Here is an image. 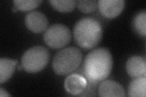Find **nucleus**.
I'll return each mask as SVG.
<instances>
[{"instance_id":"a211bd4d","label":"nucleus","mask_w":146,"mask_h":97,"mask_svg":"<svg viewBox=\"0 0 146 97\" xmlns=\"http://www.w3.org/2000/svg\"><path fill=\"white\" fill-rule=\"evenodd\" d=\"M12 11H13V12H17V11L18 10V9H17V7L16 6H13V7H12Z\"/></svg>"},{"instance_id":"7ed1b4c3","label":"nucleus","mask_w":146,"mask_h":97,"mask_svg":"<svg viewBox=\"0 0 146 97\" xmlns=\"http://www.w3.org/2000/svg\"><path fill=\"white\" fill-rule=\"evenodd\" d=\"M83 55L81 50L76 47L66 48L58 52L52 60V68L57 75L68 74L79 67Z\"/></svg>"},{"instance_id":"2eb2a0df","label":"nucleus","mask_w":146,"mask_h":97,"mask_svg":"<svg viewBox=\"0 0 146 97\" xmlns=\"http://www.w3.org/2000/svg\"><path fill=\"white\" fill-rule=\"evenodd\" d=\"M42 0H14V6L21 11H29L38 7Z\"/></svg>"},{"instance_id":"4468645a","label":"nucleus","mask_w":146,"mask_h":97,"mask_svg":"<svg viewBox=\"0 0 146 97\" xmlns=\"http://www.w3.org/2000/svg\"><path fill=\"white\" fill-rule=\"evenodd\" d=\"M49 3L55 10L62 12H69L74 10L77 1L75 0H51Z\"/></svg>"},{"instance_id":"9b49d317","label":"nucleus","mask_w":146,"mask_h":97,"mask_svg":"<svg viewBox=\"0 0 146 97\" xmlns=\"http://www.w3.org/2000/svg\"><path fill=\"white\" fill-rule=\"evenodd\" d=\"M18 63L17 59H11L6 58L0 59V82L1 84L5 82L11 78L15 71Z\"/></svg>"},{"instance_id":"dca6fc26","label":"nucleus","mask_w":146,"mask_h":97,"mask_svg":"<svg viewBox=\"0 0 146 97\" xmlns=\"http://www.w3.org/2000/svg\"><path fill=\"white\" fill-rule=\"evenodd\" d=\"M76 5L78 9L83 13H88L94 12L98 6V2L96 0H79Z\"/></svg>"},{"instance_id":"423d86ee","label":"nucleus","mask_w":146,"mask_h":97,"mask_svg":"<svg viewBox=\"0 0 146 97\" xmlns=\"http://www.w3.org/2000/svg\"><path fill=\"white\" fill-rule=\"evenodd\" d=\"M25 24L31 31L34 33H40L46 29L48 21L43 13L34 11L29 12L26 15Z\"/></svg>"},{"instance_id":"f03ea898","label":"nucleus","mask_w":146,"mask_h":97,"mask_svg":"<svg viewBox=\"0 0 146 97\" xmlns=\"http://www.w3.org/2000/svg\"><path fill=\"white\" fill-rule=\"evenodd\" d=\"M102 34L101 24L92 17L81 18L76 23L74 27L75 42L85 50L96 47L102 40Z\"/></svg>"},{"instance_id":"f3484780","label":"nucleus","mask_w":146,"mask_h":97,"mask_svg":"<svg viewBox=\"0 0 146 97\" xmlns=\"http://www.w3.org/2000/svg\"><path fill=\"white\" fill-rule=\"evenodd\" d=\"M11 96V95L9 94L5 89H4L3 87H1V88H0V96L6 97V96Z\"/></svg>"},{"instance_id":"9d476101","label":"nucleus","mask_w":146,"mask_h":97,"mask_svg":"<svg viewBox=\"0 0 146 97\" xmlns=\"http://www.w3.org/2000/svg\"><path fill=\"white\" fill-rule=\"evenodd\" d=\"M87 85L85 78L79 74H71L68 76L65 81L64 86L68 93L77 95L82 94Z\"/></svg>"},{"instance_id":"6e6552de","label":"nucleus","mask_w":146,"mask_h":97,"mask_svg":"<svg viewBox=\"0 0 146 97\" xmlns=\"http://www.w3.org/2000/svg\"><path fill=\"white\" fill-rule=\"evenodd\" d=\"M98 92L99 96L103 97H122L126 95L125 89L121 84L110 80L100 83Z\"/></svg>"},{"instance_id":"20e7f679","label":"nucleus","mask_w":146,"mask_h":97,"mask_svg":"<svg viewBox=\"0 0 146 97\" xmlns=\"http://www.w3.org/2000/svg\"><path fill=\"white\" fill-rule=\"evenodd\" d=\"M50 58L49 50L43 46H36L27 49L21 58V66L29 73L40 72L46 66Z\"/></svg>"},{"instance_id":"39448f33","label":"nucleus","mask_w":146,"mask_h":97,"mask_svg":"<svg viewBox=\"0 0 146 97\" xmlns=\"http://www.w3.org/2000/svg\"><path fill=\"white\" fill-rule=\"evenodd\" d=\"M44 42L52 49L65 47L70 42L71 34L70 29L62 24H54L46 30L43 35Z\"/></svg>"},{"instance_id":"ddd939ff","label":"nucleus","mask_w":146,"mask_h":97,"mask_svg":"<svg viewBox=\"0 0 146 97\" xmlns=\"http://www.w3.org/2000/svg\"><path fill=\"white\" fill-rule=\"evenodd\" d=\"M133 29L141 36L146 35V12L140 11L135 15L132 22Z\"/></svg>"},{"instance_id":"f8f14e48","label":"nucleus","mask_w":146,"mask_h":97,"mask_svg":"<svg viewBox=\"0 0 146 97\" xmlns=\"http://www.w3.org/2000/svg\"><path fill=\"white\" fill-rule=\"evenodd\" d=\"M128 95L130 97H145L146 95V78H135L129 86Z\"/></svg>"},{"instance_id":"1a4fd4ad","label":"nucleus","mask_w":146,"mask_h":97,"mask_svg":"<svg viewBox=\"0 0 146 97\" xmlns=\"http://www.w3.org/2000/svg\"><path fill=\"white\" fill-rule=\"evenodd\" d=\"M126 71L132 78L145 77V58L136 55L130 57L126 63Z\"/></svg>"},{"instance_id":"0eeeda50","label":"nucleus","mask_w":146,"mask_h":97,"mask_svg":"<svg viewBox=\"0 0 146 97\" xmlns=\"http://www.w3.org/2000/svg\"><path fill=\"white\" fill-rule=\"evenodd\" d=\"M124 6V0H100L98 1V7L100 13L108 18L118 16L123 11Z\"/></svg>"},{"instance_id":"6ab92c4d","label":"nucleus","mask_w":146,"mask_h":97,"mask_svg":"<svg viewBox=\"0 0 146 97\" xmlns=\"http://www.w3.org/2000/svg\"><path fill=\"white\" fill-rule=\"evenodd\" d=\"M22 69H23V68L22 66H18V71H21Z\"/></svg>"},{"instance_id":"f257e3e1","label":"nucleus","mask_w":146,"mask_h":97,"mask_svg":"<svg viewBox=\"0 0 146 97\" xmlns=\"http://www.w3.org/2000/svg\"><path fill=\"white\" fill-rule=\"evenodd\" d=\"M113 65L112 55L107 49L91 50L86 56L82 67L85 79L93 84L102 81L110 74Z\"/></svg>"}]
</instances>
